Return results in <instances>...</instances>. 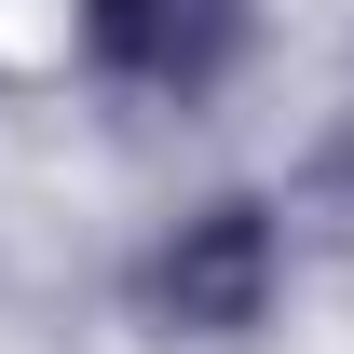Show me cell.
Returning a JSON list of instances; mask_svg holds the SVG:
<instances>
[{"mask_svg": "<svg viewBox=\"0 0 354 354\" xmlns=\"http://www.w3.org/2000/svg\"><path fill=\"white\" fill-rule=\"evenodd\" d=\"M150 300H164L177 327H205V341L245 327V313L272 300V218H259V205H205V218L150 259Z\"/></svg>", "mask_w": 354, "mask_h": 354, "instance_id": "1", "label": "cell"}, {"mask_svg": "<svg viewBox=\"0 0 354 354\" xmlns=\"http://www.w3.org/2000/svg\"><path fill=\"white\" fill-rule=\"evenodd\" d=\"M82 28L123 82H205L218 41H232V0H95Z\"/></svg>", "mask_w": 354, "mask_h": 354, "instance_id": "2", "label": "cell"}]
</instances>
